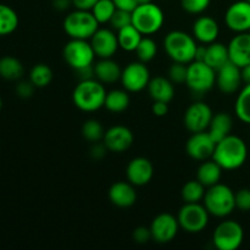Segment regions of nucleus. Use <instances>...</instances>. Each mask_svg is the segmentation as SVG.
Segmentation results:
<instances>
[{
    "label": "nucleus",
    "instance_id": "11",
    "mask_svg": "<svg viewBox=\"0 0 250 250\" xmlns=\"http://www.w3.org/2000/svg\"><path fill=\"white\" fill-rule=\"evenodd\" d=\"M122 87L129 93H138L146 89L150 82V72L142 61L131 62L122 70Z\"/></svg>",
    "mask_w": 250,
    "mask_h": 250
},
{
    "label": "nucleus",
    "instance_id": "20",
    "mask_svg": "<svg viewBox=\"0 0 250 250\" xmlns=\"http://www.w3.org/2000/svg\"><path fill=\"white\" fill-rule=\"evenodd\" d=\"M229 61L239 67L250 63V32L237 33L231 39L229 45Z\"/></svg>",
    "mask_w": 250,
    "mask_h": 250
},
{
    "label": "nucleus",
    "instance_id": "4",
    "mask_svg": "<svg viewBox=\"0 0 250 250\" xmlns=\"http://www.w3.org/2000/svg\"><path fill=\"white\" fill-rule=\"evenodd\" d=\"M204 207L215 217H226L236 209V195L226 185L217 183L207 189L204 195Z\"/></svg>",
    "mask_w": 250,
    "mask_h": 250
},
{
    "label": "nucleus",
    "instance_id": "13",
    "mask_svg": "<svg viewBox=\"0 0 250 250\" xmlns=\"http://www.w3.org/2000/svg\"><path fill=\"white\" fill-rule=\"evenodd\" d=\"M180 229L181 227L177 217L173 216L172 214H168V212L159 214L150 225L153 241H155L159 244H166L172 242L177 236Z\"/></svg>",
    "mask_w": 250,
    "mask_h": 250
},
{
    "label": "nucleus",
    "instance_id": "51",
    "mask_svg": "<svg viewBox=\"0 0 250 250\" xmlns=\"http://www.w3.org/2000/svg\"><path fill=\"white\" fill-rule=\"evenodd\" d=\"M242 71V80L244 84H250V63L241 68Z\"/></svg>",
    "mask_w": 250,
    "mask_h": 250
},
{
    "label": "nucleus",
    "instance_id": "16",
    "mask_svg": "<svg viewBox=\"0 0 250 250\" xmlns=\"http://www.w3.org/2000/svg\"><path fill=\"white\" fill-rule=\"evenodd\" d=\"M90 44L95 56L99 59L112 58L120 48L117 34L115 33L114 29L109 28L98 29L90 38Z\"/></svg>",
    "mask_w": 250,
    "mask_h": 250
},
{
    "label": "nucleus",
    "instance_id": "27",
    "mask_svg": "<svg viewBox=\"0 0 250 250\" xmlns=\"http://www.w3.org/2000/svg\"><path fill=\"white\" fill-rule=\"evenodd\" d=\"M222 176V167L214 160H205L197 171V180L209 188L220 183Z\"/></svg>",
    "mask_w": 250,
    "mask_h": 250
},
{
    "label": "nucleus",
    "instance_id": "55",
    "mask_svg": "<svg viewBox=\"0 0 250 250\" xmlns=\"http://www.w3.org/2000/svg\"><path fill=\"white\" fill-rule=\"evenodd\" d=\"M249 32H250V31H249Z\"/></svg>",
    "mask_w": 250,
    "mask_h": 250
},
{
    "label": "nucleus",
    "instance_id": "25",
    "mask_svg": "<svg viewBox=\"0 0 250 250\" xmlns=\"http://www.w3.org/2000/svg\"><path fill=\"white\" fill-rule=\"evenodd\" d=\"M232 128H233V120H232L231 115L227 114V112H217L212 116L208 132L217 143V142L222 141L227 136H229Z\"/></svg>",
    "mask_w": 250,
    "mask_h": 250
},
{
    "label": "nucleus",
    "instance_id": "10",
    "mask_svg": "<svg viewBox=\"0 0 250 250\" xmlns=\"http://www.w3.org/2000/svg\"><path fill=\"white\" fill-rule=\"evenodd\" d=\"M62 56L68 66L73 70H80L93 65L95 53L92 44L85 39H71L63 46Z\"/></svg>",
    "mask_w": 250,
    "mask_h": 250
},
{
    "label": "nucleus",
    "instance_id": "1",
    "mask_svg": "<svg viewBox=\"0 0 250 250\" xmlns=\"http://www.w3.org/2000/svg\"><path fill=\"white\" fill-rule=\"evenodd\" d=\"M248 158V146L238 136L229 134L215 146L212 160L216 161L222 170L233 171L242 167Z\"/></svg>",
    "mask_w": 250,
    "mask_h": 250
},
{
    "label": "nucleus",
    "instance_id": "35",
    "mask_svg": "<svg viewBox=\"0 0 250 250\" xmlns=\"http://www.w3.org/2000/svg\"><path fill=\"white\" fill-rule=\"evenodd\" d=\"M116 5L114 4L112 0H98L97 4L93 6V9L90 10L92 14L94 15V17L97 19V21L102 23H109L110 20H111L112 15L116 11Z\"/></svg>",
    "mask_w": 250,
    "mask_h": 250
},
{
    "label": "nucleus",
    "instance_id": "8",
    "mask_svg": "<svg viewBox=\"0 0 250 250\" xmlns=\"http://www.w3.org/2000/svg\"><path fill=\"white\" fill-rule=\"evenodd\" d=\"M209 211L200 203H185L177 215L180 227L187 233H200L209 224Z\"/></svg>",
    "mask_w": 250,
    "mask_h": 250
},
{
    "label": "nucleus",
    "instance_id": "48",
    "mask_svg": "<svg viewBox=\"0 0 250 250\" xmlns=\"http://www.w3.org/2000/svg\"><path fill=\"white\" fill-rule=\"evenodd\" d=\"M98 0H72V5L77 10H87L90 11Z\"/></svg>",
    "mask_w": 250,
    "mask_h": 250
},
{
    "label": "nucleus",
    "instance_id": "50",
    "mask_svg": "<svg viewBox=\"0 0 250 250\" xmlns=\"http://www.w3.org/2000/svg\"><path fill=\"white\" fill-rule=\"evenodd\" d=\"M205 53H207V44H202V45L197 46L195 50V61H204Z\"/></svg>",
    "mask_w": 250,
    "mask_h": 250
},
{
    "label": "nucleus",
    "instance_id": "52",
    "mask_svg": "<svg viewBox=\"0 0 250 250\" xmlns=\"http://www.w3.org/2000/svg\"><path fill=\"white\" fill-rule=\"evenodd\" d=\"M151 1H153V0H137L138 5L139 4H148V2H151Z\"/></svg>",
    "mask_w": 250,
    "mask_h": 250
},
{
    "label": "nucleus",
    "instance_id": "18",
    "mask_svg": "<svg viewBox=\"0 0 250 250\" xmlns=\"http://www.w3.org/2000/svg\"><path fill=\"white\" fill-rule=\"evenodd\" d=\"M133 141L134 137L131 129L121 125L112 126L106 129L103 138V143L105 144L107 150L112 153H122V151L128 150L133 144Z\"/></svg>",
    "mask_w": 250,
    "mask_h": 250
},
{
    "label": "nucleus",
    "instance_id": "42",
    "mask_svg": "<svg viewBox=\"0 0 250 250\" xmlns=\"http://www.w3.org/2000/svg\"><path fill=\"white\" fill-rule=\"evenodd\" d=\"M34 88L36 87H34L31 81H21V82L17 83L15 90H16L17 97L22 98V99H28L33 95Z\"/></svg>",
    "mask_w": 250,
    "mask_h": 250
},
{
    "label": "nucleus",
    "instance_id": "2",
    "mask_svg": "<svg viewBox=\"0 0 250 250\" xmlns=\"http://www.w3.org/2000/svg\"><path fill=\"white\" fill-rule=\"evenodd\" d=\"M106 89L98 80L80 81L72 93V102L77 109L84 112H94L105 104Z\"/></svg>",
    "mask_w": 250,
    "mask_h": 250
},
{
    "label": "nucleus",
    "instance_id": "24",
    "mask_svg": "<svg viewBox=\"0 0 250 250\" xmlns=\"http://www.w3.org/2000/svg\"><path fill=\"white\" fill-rule=\"evenodd\" d=\"M95 77L103 84H112L121 80L122 70L116 61L109 59H100L94 65Z\"/></svg>",
    "mask_w": 250,
    "mask_h": 250
},
{
    "label": "nucleus",
    "instance_id": "49",
    "mask_svg": "<svg viewBox=\"0 0 250 250\" xmlns=\"http://www.w3.org/2000/svg\"><path fill=\"white\" fill-rule=\"evenodd\" d=\"M72 5V0H53L54 9L58 11H66Z\"/></svg>",
    "mask_w": 250,
    "mask_h": 250
},
{
    "label": "nucleus",
    "instance_id": "32",
    "mask_svg": "<svg viewBox=\"0 0 250 250\" xmlns=\"http://www.w3.org/2000/svg\"><path fill=\"white\" fill-rule=\"evenodd\" d=\"M234 112L242 122L250 125V84H244L239 92L234 105Z\"/></svg>",
    "mask_w": 250,
    "mask_h": 250
},
{
    "label": "nucleus",
    "instance_id": "7",
    "mask_svg": "<svg viewBox=\"0 0 250 250\" xmlns=\"http://www.w3.org/2000/svg\"><path fill=\"white\" fill-rule=\"evenodd\" d=\"M186 84L193 94H205L216 84V71L204 61H192L188 63Z\"/></svg>",
    "mask_w": 250,
    "mask_h": 250
},
{
    "label": "nucleus",
    "instance_id": "47",
    "mask_svg": "<svg viewBox=\"0 0 250 250\" xmlns=\"http://www.w3.org/2000/svg\"><path fill=\"white\" fill-rule=\"evenodd\" d=\"M76 73L78 75L80 81H85V80H92L93 77H95L94 73V66H87V67L80 68V70H75Z\"/></svg>",
    "mask_w": 250,
    "mask_h": 250
},
{
    "label": "nucleus",
    "instance_id": "29",
    "mask_svg": "<svg viewBox=\"0 0 250 250\" xmlns=\"http://www.w3.org/2000/svg\"><path fill=\"white\" fill-rule=\"evenodd\" d=\"M143 34L133 26L124 27L122 29L117 31V41H119V45L122 50L125 51H134L141 43Z\"/></svg>",
    "mask_w": 250,
    "mask_h": 250
},
{
    "label": "nucleus",
    "instance_id": "40",
    "mask_svg": "<svg viewBox=\"0 0 250 250\" xmlns=\"http://www.w3.org/2000/svg\"><path fill=\"white\" fill-rule=\"evenodd\" d=\"M210 2L211 0H181V6L188 14L199 15L209 7Z\"/></svg>",
    "mask_w": 250,
    "mask_h": 250
},
{
    "label": "nucleus",
    "instance_id": "41",
    "mask_svg": "<svg viewBox=\"0 0 250 250\" xmlns=\"http://www.w3.org/2000/svg\"><path fill=\"white\" fill-rule=\"evenodd\" d=\"M236 195V209L241 211H250V188H242Z\"/></svg>",
    "mask_w": 250,
    "mask_h": 250
},
{
    "label": "nucleus",
    "instance_id": "53",
    "mask_svg": "<svg viewBox=\"0 0 250 250\" xmlns=\"http://www.w3.org/2000/svg\"><path fill=\"white\" fill-rule=\"evenodd\" d=\"M1 107H2V99L0 98V110H1Z\"/></svg>",
    "mask_w": 250,
    "mask_h": 250
},
{
    "label": "nucleus",
    "instance_id": "28",
    "mask_svg": "<svg viewBox=\"0 0 250 250\" xmlns=\"http://www.w3.org/2000/svg\"><path fill=\"white\" fill-rule=\"evenodd\" d=\"M24 73V67L19 59L14 56L0 58V77L6 81H19Z\"/></svg>",
    "mask_w": 250,
    "mask_h": 250
},
{
    "label": "nucleus",
    "instance_id": "33",
    "mask_svg": "<svg viewBox=\"0 0 250 250\" xmlns=\"http://www.w3.org/2000/svg\"><path fill=\"white\" fill-rule=\"evenodd\" d=\"M29 81L36 88H45L53 81V71L45 63H37L29 71Z\"/></svg>",
    "mask_w": 250,
    "mask_h": 250
},
{
    "label": "nucleus",
    "instance_id": "46",
    "mask_svg": "<svg viewBox=\"0 0 250 250\" xmlns=\"http://www.w3.org/2000/svg\"><path fill=\"white\" fill-rule=\"evenodd\" d=\"M114 4L116 5L117 9L120 10H126V11H133L137 7L138 2L137 0H112Z\"/></svg>",
    "mask_w": 250,
    "mask_h": 250
},
{
    "label": "nucleus",
    "instance_id": "30",
    "mask_svg": "<svg viewBox=\"0 0 250 250\" xmlns=\"http://www.w3.org/2000/svg\"><path fill=\"white\" fill-rule=\"evenodd\" d=\"M129 103H131V99H129L128 92L126 89H114L106 94L104 106L110 112L120 114V112H124L125 110H127V107L129 106Z\"/></svg>",
    "mask_w": 250,
    "mask_h": 250
},
{
    "label": "nucleus",
    "instance_id": "38",
    "mask_svg": "<svg viewBox=\"0 0 250 250\" xmlns=\"http://www.w3.org/2000/svg\"><path fill=\"white\" fill-rule=\"evenodd\" d=\"M188 65L182 62H173L168 68V78L173 84H183L187 81Z\"/></svg>",
    "mask_w": 250,
    "mask_h": 250
},
{
    "label": "nucleus",
    "instance_id": "17",
    "mask_svg": "<svg viewBox=\"0 0 250 250\" xmlns=\"http://www.w3.org/2000/svg\"><path fill=\"white\" fill-rule=\"evenodd\" d=\"M241 67L229 61L216 71V85L224 94H234L242 87Z\"/></svg>",
    "mask_w": 250,
    "mask_h": 250
},
{
    "label": "nucleus",
    "instance_id": "39",
    "mask_svg": "<svg viewBox=\"0 0 250 250\" xmlns=\"http://www.w3.org/2000/svg\"><path fill=\"white\" fill-rule=\"evenodd\" d=\"M109 23L111 24V28L114 31H120L124 27L132 24V12L126 11V10L116 9Z\"/></svg>",
    "mask_w": 250,
    "mask_h": 250
},
{
    "label": "nucleus",
    "instance_id": "43",
    "mask_svg": "<svg viewBox=\"0 0 250 250\" xmlns=\"http://www.w3.org/2000/svg\"><path fill=\"white\" fill-rule=\"evenodd\" d=\"M132 237H133V241L138 244H146L148 243L150 239H153V237H151L150 227H144V226L137 227V229L133 231Z\"/></svg>",
    "mask_w": 250,
    "mask_h": 250
},
{
    "label": "nucleus",
    "instance_id": "5",
    "mask_svg": "<svg viewBox=\"0 0 250 250\" xmlns=\"http://www.w3.org/2000/svg\"><path fill=\"white\" fill-rule=\"evenodd\" d=\"M99 22L87 10H77L70 12L63 20V31L71 39H90L99 29Z\"/></svg>",
    "mask_w": 250,
    "mask_h": 250
},
{
    "label": "nucleus",
    "instance_id": "14",
    "mask_svg": "<svg viewBox=\"0 0 250 250\" xmlns=\"http://www.w3.org/2000/svg\"><path fill=\"white\" fill-rule=\"evenodd\" d=\"M225 23L236 33L250 31V2L239 0L229 6L225 14Z\"/></svg>",
    "mask_w": 250,
    "mask_h": 250
},
{
    "label": "nucleus",
    "instance_id": "31",
    "mask_svg": "<svg viewBox=\"0 0 250 250\" xmlns=\"http://www.w3.org/2000/svg\"><path fill=\"white\" fill-rule=\"evenodd\" d=\"M19 27V16L11 6L0 4V37L14 33Z\"/></svg>",
    "mask_w": 250,
    "mask_h": 250
},
{
    "label": "nucleus",
    "instance_id": "37",
    "mask_svg": "<svg viewBox=\"0 0 250 250\" xmlns=\"http://www.w3.org/2000/svg\"><path fill=\"white\" fill-rule=\"evenodd\" d=\"M104 127L102 126L98 120L90 119L87 120V121L83 124L82 126V136L83 138L87 139L88 142H92V143H95V142H100L103 138H104Z\"/></svg>",
    "mask_w": 250,
    "mask_h": 250
},
{
    "label": "nucleus",
    "instance_id": "23",
    "mask_svg": "<svg viewBox=\"0 0 250 250\" xmlns=\"http://www.w3.org/2000/svg\"><path fill=\"white\" fill-rule=\"evenodd\" d=\"M146 89L154 102H164L168 104L175 97L173 83L171 82L170 78L161 77V76L150 78V82H149Z\"/></svg>",
    "mask_w": 250,
    "mask_h": 250
},
{
    "label": "nucleus",
    "instance_id": "45",
    "mask_svg": "<svg viewBox=\"0 0 250 250\" xmlns=\"http://www.w3.org/2000/svg\"><path fill=\"white\" fill-rule=\"evenodd\" d=\"M151 111L158 117L165 116L168 112V104L164 102H154L153 106H151Z\"/></svg>",
    "mask_w": 250,
    "mask_h": 250
},
{
    "label": "nucleus",
    "instance_id": "26",
    "mask_svg": "<svg viewBox=\"0 0 250 250\" xmlns=\"http://www.w3.org/2000/svg\"><path fill=\"white\" fill-rule=\"evenodd\" d=\"M229 61V46H226L222 43H210L207 45V53H205L204 62L209 65L210 67L217 71L221 68L225 63Z\"/></svg>",
    "mask_w": 250,
    "mask_h": 250
},
{
    "label": "nucleus",
    "instance_id": "21",
    "mask_svg": "<svg viewBox=\"0 0 250 250\" xmlns=\"http://www.w3.org/2000/svg\"><path fill=\"white\" fill-rule=\"evenodd\" d=\"M193 37L202 44H210L219 38V23L210 16H200L193 23Z\"/></svg>",
    "mask_w": 250,
    "mask_h": 250
},
{
    "label": "nucleus",
    "instance_id": "22",
    "mask_svg": "<svg viewBox=\"0 0 250 250\" xmlns=\"http://www.w3.org/2000/svg\"><path fill=\"white\" fill-rule=\"evenodd\" d=\"M109 199L117 208H131L137 200L134 186L129 182H116L110 187Z\"/></svg>",
    "mask_w": 250,
    "mask_h": 250
},
{
    "label": "nucleus",
    "instance_id": "12",
    "mask_svg": "<svg viewBox=\"0 0 250 250\" xmlns=\"http://www.w3.org/2000/svg\"><path fill=\"white\" fill-rule=\"evenodd\" d=\"M212 116L214 114L209 105L205 104L204 102H195L186 110L183 122L186 128L190 133H198V132L208 131Z\"/></svg>",
    "mask_w": 250,
    "mask_h": 250
},
{
    "label": "nucleus",
    "instance_id": "3",
    "mask_svg": "<svg viewBox=\"0 0 250 250\" xmlns=\"http://www.w3.org/2000/svg\"><path fill=\"white\" fill-rule=\"evenodd\" d=\"M197 46L194 37L178 29L168 32L164 38V48L173 62L188 65L194 61Z\"/></svg>",
    "mask_w": 250,
    "mask_h": 250
},
{
    "label": "nucleus",
    "instance_id": "34",
    "mask_svg": "<svg viewBox=\"0 0 250 250\" xmlns=\"http://www.w3.org/2000/svg\"><path fill=\"white\" fill-rule=\"evenodd\" d=\"M205 186L202 185L198 180L188 181L181 190V197L185 203H200L204 199L207 189Z\"/></svg>",
    "mask_w": 250,
    "mask_h": 250
},
{
    "label": "nucleus",
    "instance_id": "36",
    "mask_svg": "<svg viewBox=\"0 0 250 250\" xmlns=\"http://www.w3.org/2000/svg\"><path fill=\"white\" fill-rule=\"evenodd\" d=\"M137 58L139 61L146 63L149 61L153 60L156 56L158 53V45H156L155 41L151 39L150 37H143L141 41V43L138 44L137 49L134 50Z\"/></svg>",
    "mask_w": 250,
    "mask_h": 250
},
{
    "label": "nucleus",
    "instance_id": "6",
    "mask_svg": "<svg viewBox=\"0 0 250 250\" xmlns=\"http://www.w3.org/2000/svg\"><path fill=\"white\" fill-rule=\"evenodd\" d=\"M164 11L153 1L137 5L136 9L132 11V24L143 36H151L160 31L164 26Z\"/></svg>",
    "mask_w": 250,
    "mask_h": 250
},
{
    "label": "nucleus",
    "instance_id": "54",
    "mask_svg": "<svg viewBox=\"0 0 250 250\" xmlns=\"http://www.w3.org/2000/svg\"><path fill=\"white\" fill-rule=\"evenodd\" d=\"M247 1H249V2H250V0H247Z\"/></svg>",
    "mask_w": 250,
    "mask_h": 250
},
{
    "label": "nucleus",
    "instance_id": "9",
    "mask_svg": "<svg viewBox=\"0 0 250 250\" xmlns=\"http://www.w3.org/2000/svg\"><path fill=\"white\" fill-rule=\"evenodd\" d=\"M243 241V227L234 220H226L219 224L212 236V243L219 250H237Z\"/></svg>",
    "mask_w": 250,
    "mask_h": 250
},
{
    "label": "nucleus",
    "instance_id": "15",
    "mask_svg": "<svg viewBox=\"0 0 250 250\" xmlns=\"http://www.w3.org/2000/svg\"><path fill=\"white\" fill-rule=\"evenodd\" d=\"M216 142L212 139L209 132H198L192 133L186 144V151L188 155L197 161H205L209 158H212Z\"/></svg>",
    "mask_w": 250,
    "mask_h": 250
},
{
    "label": "nucleus",
    "instance_id": "19",
    "mask_svg": "<svg viewBox=\"0 0 250 250\" xmlns=\"http://www.w3.org/2000/svg\"><path fill=\"white\" fill-rule=\"evenodd\" d=\"M127 181L134 187H143L148 185L154 176V166L146 158H134L129 161L126 168Z\"/></svg>",
    "mask_w": 250,
    "mask_h": 250
},
{
    "label": "nucleus",
    "instance_id": "44",
    "mask_svg": "<svg viewBox=\"0 0 250 250\" xmlns=\"http://www.w3.org/2000/svg\"><path fill=\"white\" fill-rule=\"evenodd\" d=\"M106 151H109V150H107V148L105 146L104 143L95 142V143L93 144L92 148H90L89 155L92 156L94 160H100V159H103L105 155H106Z\"/></svg>",
    "mask_w": 250,
    "mask_h": 250
}]
</instances>
